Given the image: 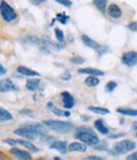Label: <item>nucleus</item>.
Segmentation results:
<instances>
[{
    "mask_svg": "<svg viewBox=\"0 0 137 160\" xmlns=\"http://www.w3.org/2000/svg\"><path fill=\"white\" fill-rule=\"evenodd\" d=\"M75 137L77 141L85 144L86 146H93L95 148L98 144L100 142L99 137L95 133V131L88 126H80L75 128Z\"/></svg>",
    "mask_w": 137,
    "mask_h": 160,
    "instance_id": "nucleus-1",
    "label": "nucleus"
},
{
    "mask_svg": "<svg viewBox=\"0 0 137 160\" xmlns=\"http://www.w3.org/2000/svg\"><path fill=\"white\" fill-rule=\"evenodd\" d=\"M42 123L47 128H50L55 132H60V133H69L72 130H75V126L72 122L60 121V119H45Z\"/></svg>",
    "mask_w": 137,
    "mask_h": 160,
    "instance_id": "nucleus-2",
    "label": "nucleus"
},
{
    "mask_svg": "<svg viewBox=\"0 0 137 160\" xmlns=\"http://www.w3.org/2000/svg\"><path fill=\"white\" fill-rule=\"evenodd\" d=\"M136 149V142L132 140H121V141L115 142L113 145V150L109 151L112 155H122V154H127L131 152Z\"/></svg>",
    "mask_w": 137,
    "mask_h": 160,
    "instance_id": "nucleus-3",
    "label": "nucleus"
},
{
    "mask_svg": "<svg viewBox=\"0 0 137 160\" xmlns=\"http://www.w3.org/2000/svg\"><path fill=\"white\" fill-rule=\"evenodd\" d=\"M4 144L10 145V146H14V148L18 146V145H21L26 150H28L29 152H38V151H40V149H38L37 146H34L31 141H28V140H24V138H5L4 140Z\"/></svg>",
    "mask_w": 137,
    "mask_h": 160,
    "instance_id": "nucleus-4",
    "label": "nucleus"
},
{
    "mask_svg": "<svg viewBox=\"0 0 137 160\" xmlns=\"http://www.w3.org/2000/svg\"><path fill=\"white\" fill-rule=\"evenodd\" d=\"M0 13H2V17L7 23H12V22L17 21V18H18L17 12L5 2V0H3V2L0 3Z\"/></svg>",
    "mask_w": 137,
    "mask_h": 160,
    "instance_id": "nucleus-5",
    "label": "nucleus"
},
{
    "mask_svg": "<svg viewBox=\"0 0 137 160\" xmlns=\"http://www.w3.org/2000/svg\"><path fill=\"white\" fill-rule=\"evenodd\" d=\"M9 155H12L13 159L15 160H33L32 154L26 150V149H19V148H12L8 151Z\"/></svg>",
    "mask_w": 137,
    "mask_h": 160,
    "instance_id": "nucleus-6",
    "label": "nucleus"
},
{
    "mask_svg": "<svg viewBox=\"0 0 137 160\" xmlns=\"http://www.w3.org/2000/svg\"><path fill=\"white\" fill-rule=\"evenodd\" d=\"M121 61L125 66L133 68L137 65V51H127L121 56Z\"/></svg>",
    "mask_w": 137,
    "mask_h": 160,
    "instance_id": "nucleus-7",
    "label": "nucleus"
},
{
    "mask_svg": "<svg viewBox=\"0 0 137 160\" xmlns=\"http://www.w3.org/2000/svg\"><path fill=\"white\" fill-rule=\"evenodd\" d=\"M122 14H123V12H122V9H121V7L118 4L113 3V4L108 5L107 15L109 18H112V19H120V18H122Z\"/></svg>",
    "mask_w": 137,
    "mask_h": 160,
    "instance_id": "nucleus-8",
    "label": "nucleus"
},
{
    "mask_svg": "<svg viewBox=\"0 0 137 160\" xmlns=\"http://www.w3.org/2000/svg\"><path fill=\"white\" fill-rule=\"evenodd\" d=\"M0 90L2 93H8V92H18L19 87L15 85L10 79H3L2 83H0Z\"/></svg>",
    "mask_w": 137,
    "mask_h": 160,
    "instance_id": "nucleus-9",
    "label": "nucleus"
},
{
    "mask_svg": "<svg viewBox=\"0 0 137 160\" xmlns=\"http://www.w3.org/2000/svg\"><path fill=\"white\" fill-rule=\"evenodd\" d=\"M61 101H62V106L69 111L75 106V99L71 95V93L69 92H62L61 93Z\"/></svg>",
    "mask_w": 137,
    "mask_h": 160,
    "instance_id": "nucleus-10",
    "label": "nucleus"
},
{
    "mask_svg": "<svg viewBox=\"0 0 137 160\" xmlns=\"http://www.w3.org/2000/svg\"><path fill=\"white\" fill-rule=\"evenodd\" d=\"M94 128L102 135H109V127L105 123L104 119H102V118L95 119L94 121Z\"/></svg>",
    "mask_w": 137,
    "mask_h": 160,
    "instance_id": "nucleus-11",
    "label": "nucleus"
},
{
    "mask_svg": "<svg viewBox=\"0 0 137 160\" xmlns=\"http://www.w3.org/2000/svg\"><path fill=\"white\" fill-rule=\"evenodd\" d=\"M77 72L79 74H86L89 76H96V78H99V76H103L105 72L103 70H99V69H93V68H81L77 70Z\"/></svg>",
    "mask_w": 137,
    "mask_h": 160,
    "instance_id": "nucleus-12",
    "label": "nucleus"
},
{
    "mask_svg": "<svg viewBox=\"0 0 137 160\" xmlns=\"http://www.w3.org/2000/svg\"><path fill=\"white\" fill-rule=\"evenodd\" d=\"M17 71L21 74V75H24V76H27V78H38L40 76V72H37V71H34V70H32V69H29V68H26V66H23V65H21V66H18L17 68Z\"/></svg>",
    "mask_w": 137,
    "mask_h": 160,
    "instance_id": "nucleus-13",
    "label": "nucleus"
},
{
    "mask_svg": "<svg viewBox=\"0 0 137 160\" xmlns=\"http://www.w3.org/2000/svg\"><path fill=\"white\" fill-rule=\"evenodd\" d=\"M88 150V146L80 141H74L69 144V151L71 152H85Z\"/></svg>",
    "mask_w": 137,
    "mask_h": 160,
    "instance_id": "nucleus-14",
    "label": "nucleus"
},
{
    "mask_svg": "<svg viewBox=\"0 0 137 160\" xmlns=\"http://www.w3.org/2000/svg\"><path fill=\"white\" fill-rule=\"evenodd\" d=\"M50 148L52 150H57V151H60L62 154H65L69 150V145H67L66 141H64V140H57V141H55L52 145H50Z\"/></svg>",
    "mask_w": 137,
    "mask_h": 160,
    "instance_id": "nucleus-15",
    "label": "nucleus"
},
{
    "mask_svg": "<svg viewBox=\"0 0 137 160\" xmlns=\"http://www.w3.org/2000/svg\"><path fill=\"white\" fill-rule=\"evenodd\" d=\"M40 79L38 78H32V79H28L27 80V83H26V89L29 90V92H36L40 89Z\"/></svg>",
    "mask_w": 137,
    "mask_h": 160,
    "instance_id": "nucleus-16",
    "label": "nucleus"
},
{
    "mask_svg": "<svg viewBox=\"0 0 137 160\" xmlns=\"http://www.w3.org/2000/svg\"><path fill=\"white\" fill-rule=\"evenodd\" d=\"M22 41H23V42H26V43L37 45L38 47H41V46L43 45V38H38V37H36V36H32V34H28V36L23 37V39H22Z\"/></svg>",
    "mask_w": 137,
    "mask_h": 160,
    "instance_id": "nucleus-17",
    "label": "nucleus"
},
{
    "mask_svg": "<svg viewBox=\"0 0 137 160\" xmlns=\"http://www.w3.org/2000/svg\"><path fill=\"white\" fill-rule=\"evenodd\" d=\"M81 41H83V43H84L86 47L93 48V50H95V51L100 47V45H99V43L95 42L94 39H91V38H90V37H88L86 34H83V36H81Z\"/></svg>",
    "mask_w": 137,
    "mask_h": 160,
    "instance_id": "nucleus-18",
    "label": "nucleus"
},
{
    "mask_svg": "<svg viewBox=\"0 0 137 160\" xmlns=\"http://www.w3.org/2000/svg\"><path fill=\"white\" fill-rule=\"evenodd\" d=\"M117 112L122 116H128V117H136L137 116V109L133 108H127V107H120L117 108Z\"/></svg>",
    "mask_w": 137,
    "mask_h": 160,
    "instance_id": "nucleus-19",
    "label": "nucleus"
},
{
    "mask_svg": "<svg viewBox=\"0 0 137 160\" xmlns=\"http://www.w3.org/2000/svg\"><path fill=\"white\" fill-rule=\"evenodd\" d=\"M100 83V80L99 78H96V76H88L85 80H84V84L86 87H90V88H94V87H98Z\"/></svg>",
    "mask_w": 137,
    "mask_h": 160,
    "instance_id": "nucleus-20",
    "label": "nucleus"
},
{
    "mask_svg": "<svg viewBox=\"0 0 137 160\" xmlns=\"http://www.w3.org/2000/svg\"><path fill=\"white\" fill-rule=\"evenodd\" d=\"M90 112L93 113H96V114H109L110 111L108 108H104V107H96V106H90L88 108Z\"/></svg>",
    "mask_w": 137,
    "mask_h": 160,
    "instance_id": "nucleus-21",
    "label": "nucleus"
},
{
    "mask_svg": "<svg viewBox=\"0 0 137 160\" xmlns=\"http://www.w3.org/2000/svg\"><path fill=\"white\" fill-rule=\"evenodd\" d=\"M0 119H2V122L12 121V119H13V114L9 111H7L5 108H0Z\"/></svg>",
    "mask_w": 137,
    "mask_h": 160,
    "instance_id": "nucleus-22",
    "label": "nucleus"
},
{
    "mask_svg": "<svg viewBox=\"0 0 137 160\" xmlns=\"http://www.w3.org/2000/svg\"><path fill=\"white\" fill-rule=\"evenodd\" d=\"M93 4H94L95 8H98L102 13H104L105 9H107V7H108V2H107V0H94Z\"/></svg>",
    "mask_w": 137,
    "mask_h": 160,
    "instance_id": "nucleus-23",
    "label": "nucleus"
},
{
    "mask_svg": "<svg viewBox=\"0 0 137 160\" xmlns=\"http://www.w3.org/2000/svg\"><path fill=\"white\" fill-rule=\"evenodd\" d=\"M55 37H56L58 43H61V45L65 43V36H64V32L60 28H55Z\"/></svg>",
    "mask_w": 137,
    "mask_h": 160,
    "instance_id": "nucleus-24",
    "label": "nucleus"
},
{
    "mask_svg": "<svg viewBox=\"0 0 137 160\" xmlns=\"http://www.w3.org/2000/svg\"><path fill=\"white\" fill-rule=\"evenodd\" d=\"M56 19H57V21L60 22L61 24H67V22L70 21V17H69L67 14H65V13H57Z\"/></svg>",
    "mask_w": 137,
    "mask_h": 160,
    "instance_id": "nucleus-25",
    "label": "nucleus"
},
{
    "mask_svg": "<svg viewBox=\"0 0 137 160\" xmlns=\"http://www.w3.org/2000/svg\"><path fill=\"white\" fill-rule=\"evenodd\" d=\"M70 61H71V64H74V65H83V64L85 62V58L81 57V56H72V57L70 58Z\"/></svg>",
    "mask_w": 137,
    "mask_h": 160,
    "instance_id": "nucleus-26",
    "label": "nucleus"
},
{
    "mask_svg": "<svg viewBox=\"0 0 137 160\" xmlns=\"http://www.w3.org/2000/svg\"><path fill=\"white\" fill-rule=\"evenodd\" d=\"M117 85H118V84H117V82H114V80H112V82H108L105 84V92L107 93H112L117 88Z\"/></svg>",
    "mask_w": 137,
    "mask_h": 160,
    "instance_id": "nucleus-27",
    "label": "nucleus"
},
{
    "mask_svg": "<svg viewBox=\"0 0 137 160\" xmlns=\"http://www.w3.org/2000/svg\"><path fill=\"white\" fill-rule=\"evenodd\" d=\"M41 141H42L43 144H50V145H52L55 141H57V140H56L53 136H48V135H46V136L41 137Z\"/></svg>",
    "mask_w": 137,
    "mask_h": 160,
    "instance_id": "nucleus-28",
    "label": "nucleus"
},
{
    "mask_svg": "<svg viewBox=\"0 0 137 160\" xmlns=\"http://www.w3.org/2000/svg\"><path fill=\"white\" fill-rule=\"evenodd\" d=\"M57 4H61L62 7H66V8H70L72 5V2L71 0H56Z\"/></svg>",
    "mask_w": 137,
    "mask_h": 160,
    "instance_id": "nucleus-29",
    "label": "nucleus"
},
{
    "mask_svg": "<svg viewBox=\"0 0 137 160\" xmlns=\"http://www.w3.org/2000/svg\"><path fill=\"white\" fill-rule=\"evenodd\" d=\"M109 51V48L107 47V46H103V45H100V47L96 50V53H98V56H103L105 52H108Z\"/></svg>",
    "mask_w": 137,
    "mask_h": 160,
    "instance_id": "nucleus-30",
    "label": "nucleus"
},
{
    "mask_svg": "<svg viewBox=\"0 0 137 160\" xmlns=\"http://www.w3.org/2000/svg\"><path fill=\"white\" fill-rule=\"evenodd\" d=\"M95 150H103V151H109L108 150V148H107V144L105 142H99L95 148H94Z\"/></svg>",
    "mask_w": 137,
    "mask_h": 160,
    "instance_id": "nucleus-31",
    "label": "nucleus"
},
{
    "mask_svg": "<svg viewBox=\"0 0 137 160\" xmlns=\"http://www.w3.org/2000/svg\"><path fill=\"white\" fill-rule=\"evenodd\" d=\"M84 160H105V159L102 156H96V155H89V156H85Z\"/></svg>",
    "mask_w": 137,
    "mask_h": 160,
    "instance_id": "nucleus-32",
    "label": "nucleus"
},
{
    "mask_svg": "<svg viewBox=\"0 0 137 160\" xmlns=\"http://www.w3.org/2000/svg\"><path fill=\"white\" fill-rule=\"evenodd\" d=\"M60 78H61V80H65V82H67V80L71 79V72L70 71H65Z\"/></svg>",
    "mask_w": 137,
    "mask_h": 160,
    "instance_id": "nucleus-33",
    "label": "nucleus"
},
{
    "mask_svg": "<svg viewBox=\"0 0 137 160\" xmlns=\"http://www.w3.org/2000/svg\"><path fill=\"white\" fill-rule=\"evenodd\" d=\"M127 28H128L130 31H132V32H137V22H131V23L127 26Z\"/></svg>",
    "mask_w": 137,
    "mask_h": 160,
    "instance_id": "nucleus-34",
    "label": "nucleus"
},
{
    "mask_svg": "<svg viewBox=\"0 0 137 160\" xmlns=\"http://www.w3.org/2000/svg\"><path fill=\"white\" fill-rule=\"evenodd\" d=\"M19 113H21V114H26V116H31V117H33V112H32L31 109H27V108L21 109V111H19Z\"/></svg>",
    "mask_w": 137,
    "mask_h": 160,
    "instance_id": "nucleus-35",
    "label": "nucleus"
},
{
    "mask_svg": "<svg viewBox=\"0 0 137 160\" xmlns=\"http://www.w3.org/2000/svg\"><path fill=\"white\" fill-rule=\"evenodd\" d=\"M122 136H126L125 132H118V133H112V135H108L109 138H118V137H122Z\"/></svg>",
    "mask_w": 137,
    "mask_h": 160,
    "instance_id": "nucleus-36",
    "label": "nucleus"
},
{
    "mask_svg": "<svg viewBox=\"0 0 137 160\" xmlns=\"http://www.w3.org/2000/svg\"><path fill=\"white\" fill-rule=\"evenodd\" d=\"M52 112H53V114H56V116H65V111H61L60 108H53Z\"/></svg>",
    "mask_w": 137,
    "mask_h": 160,
    "instance_id": "nucleus-37",
    "label": "nucleus"
},
{
    "mask_svg": "<svg viewBox=\"0 0 137 160\" xmlns=\"http://www.w3.org/2000/svg\"><path fill=\"white\" fill-rule=\"evenodd\" d=\"M0 160H14V159H12V156H8L4 151H2V154H0Z\"/></svg>",
    "mask_w": 137,
    "mask_h": 160,
    "instance_id": "nucleus-38",
    "label": "nucleus"
},
{
    "mask_svg": "<svg viewBox=\"0 0 137 160\" xmlns=\"http://www.w3.org/2000/svg\"><path fill=\"white\" fill-rule=\"evenodd\" d=\"M126 160H137V151H135V152L130 154V155L126 158Z\"/></svg>",
    "mask_w": 137,
    "mask_h": 160,
    "instance_id": "nucleus-39",
    "label": "nucleus"
},
{
    "mask_svg": "<svg viewBox=\"0 0 137 160\" xmlns=\"http://www.w3.org/2000/svg\"><path fill=\"white\" fill-rule=\"evenodd\" d=\"M31 3L34 4V5H40V4H43L45 3V0H32Z\"/></svg>",
    "mask_w": 137,
    "mask_h": 160,
    "instance_id": "nucleus-40",
    "label": "nucleus"
},
{
    "mask_svg": "<svg viewBox=\"0 0 137 160\" xmlns=\"http://www.w3.org/2000/svg\"><path fill=\"white\" fill-rule=\"evenodd\" d=\"M0 74H2V75L7 74V69L4 68V65H0Z\"/></svg>",
    "mask_w": 137,
    "mask_h": 160,
    "instance_id": "nucleus-41",
    "label": "nucleus"
},
{
    "mask_svg": "<svg viewBox=\"0 0 137 160\" xmlns=\"http://www.w3.org/2000/svg\"><path fill=\"white\" fill-rule=\"evenodd\" d=\"M47 108L52 111V109L55 108V106H53V103H52V102H48V103H47Z\"/></svg>",
    "mask_w": 137,
    "mask_h": 160,
    "instance_id": "nucleus-42",
    "label": "nucleus"
},
{
    "mask_svg": "<svg viewBox=\"0 0 137 160\" xmlns=\"http://www.w3.org/2000/svg\"><path fill=\"white\" fill-rule=\"evenodd\" d=\"M132 130H133V131H135V132H137V121H136V122H133V123H132Z\"/></svg>",
    "mask_w": 137,
    "mask_h": 160,
    "instance_id": "nucleus-43",
    "label": "nucleus"
},
{
    "mask_svg": "<svg viewBox=\"0 0 137 160\" xmlns=\"http://www.w3.org/2000/svg\"><path fill=\"white\" fill-rule=\"evenodd\" d=\"M81 119H83L84 122H86V121H89V119H90V117H89V116H83Z\"/></svg>",
    "mask_w": 137,
    "mask_h": 160,
    "instance_id": "nucleus-44",
    "label": "nucleus"
},
{
    "mask_svg": "<svg viewBox=\"0 0 137 160\" xmlns=\"http://www.w3.org/2000/svg\"><path fill=\"white\" fill-rule=\"evenodd\" d=\"M70 116H71L70 111H65V116H64V117H70Z\"/></svg>",
    "mask_w": 137,
    "mask_h": 160,
    "instance_id": "nucleus-45",
    "label": "nucleus"
},
{
    "mask_svg": "<svg viewBox=\"0 0 137 160\" xmlns=\"http://www.w3.org/2000/svg\"><path fill=\"white\" fill-rule=\"evenodd\" d=\"M36 160H50V159H47V158H38V159H36Z\"/></svg>",
    "mask_w": 137,
    "mask_h": 160,
    "instance_id": "nucleus-46",
    "label": "nucleus"
},
{
    "mask_svg": "<svg viewBox=\"0 0 137 160\" xmlns=\"http://www.w3.org/2000/svg\"><path fill=\"white\" fill-rule=\"evenodd\" d=\"M120 123H121V125H122V123H125V119H123V118H121V119H120Z\"/></svg>",
    "mask_w": 137,
    "mask_h": 160,
    "instance_id": "nucleus-47",
    "label": "nucleus"
},
{
    "mask_svg": "<svg viewBox=\"0 0 137 160\" xmlns=\"http://www.w3.org/2000/svg\"><path fill=\"white\" fill-rule=\"evenodd\" d=\"M53 160H61V158H58V156H55Z\"/></svg>",
    "mask_w": 137,
    "mask_h": 160,
    "instance_id": "nucleus-48",
    "label": "nucleus"
},
{
    "mask_svg": "<svg viewBox=\"0 0 137 160\" xmlns=\"http://www.w3.org/2000/svg\"><path fill=\"white\" fill-rule=\"evenodd\" d=\"M135 137H136V138H137V132H135Z\"/></svg>",
    "mask_w": 137,
    "mask_h": 160,
    "instance_id": "nucleus-49",
    "label": "nucleus"
}]
</instances>
